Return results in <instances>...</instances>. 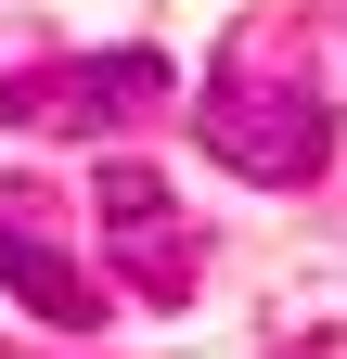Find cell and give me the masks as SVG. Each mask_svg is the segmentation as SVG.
I'll use <instances>...</instances> for the list:
<instances>
[{
	"mask_svg": "<svg viewBox=\"0 0 347 359\" xmlns=\"http://www.w3.org/2000/svg\"><path fill=\"white\" fill-rule=\"evenodd\" d=\"M206 154H219L232 180L296 193V180H322V154H334V103L309 90V65L270 77V39H232L219 77H206Z\"/></svg>",
	"mask_w": 347,
	"mask_h": 359,
	"instance_id": "obj_1",
	"label": "cell"
},
{
	"mask_svg": "<svg viewBox=\"0 0 347 359\" xmlns=\"http://www.w3.org/2000/svg\"><path fill=\"white\" fill-rule=\"evenodd\" d=\"M167 90L155 52H65V65H26L0 77V128H116Z\"/></svg>",
	"mask_w": 347,
	"mask_h": 359,
	"instance_id": "obj_2",
	"label": "cell"
},
{
	"mask_svg": "<svg viewBox=\"0 0 347 359\" xmlns=\"http://www.w3.org/2000/svg\"><path fill=\"white\" fill-rule=\"evenodd\" d=\"M91 218H103V244H116V269L142 283L155 308H181L193 295V269H206V244L181 231V193H167L155 167H103L91 180Z\"/></svg>",
	"mask_w": 347,
	"mask_h": 359,
	"instance_id": "obj_3",
	"label": "cell"
},
{
	"mask_svg": "<svg viewBox=\"0 0 347 359\" xmlns=\"http://www.w3.org/2000/svg\"><path fill=\"white\" fill-rule=\"evenodd\" d=\"M0 295H26L52 334H91V269H77L26 205H0Z\"/></svg>",
	"mask_w": 347,
	"mask_h": 359,
	"instance_id": "obj_4",
	"label": "cell"
}]
</instances>
